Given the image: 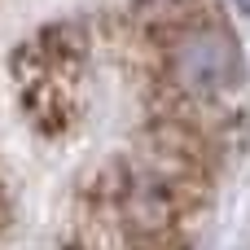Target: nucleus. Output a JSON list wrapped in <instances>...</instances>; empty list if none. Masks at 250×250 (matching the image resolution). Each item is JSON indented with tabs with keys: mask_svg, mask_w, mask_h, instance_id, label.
<instances>
[{
	"mask_svg": "<svg viewBox=\"0 0 250 250\" xmlns=\"http://www.w3.org/2000/svg\"><path fill=\"white\" fill-rule=\"evenodd\" d=\"M242 48L220 22H180L167 35V83L185 97H215L237 88Z\"/></svg>",
	"mask_w": 250,
	"mask_h": 250,
	"instance_id": "1",
	"label": "nucleus"
},
{
	"mask_svg": "<svg viewBox=\"0 0 250 250\" xmlns=\"http://www.w3.org/2000/svg\"><path fill=\"white\" fill-rule=\"evenodd\" d=\"M9 220H13V207H9V189L0 185V233L9 229Z\"/></svg>",
	"mask_w": 250,
	"mask_h": 250,
	"instance_id": "2",
	"label": "nucleus"
},
{
	"mask_svg": "<svg viewBox=\"0 0 250 250\" xmlns=\"http://www.w3.org/2000/svg\"><path fill=\"white\" fill-rule=\"evenodd\" d=\"M242 9H246V13H250V0H242Z\"/></svg>",
	"mask_w": 250,
	"mask_h": 250,
	"instance_id": "3",
	"label": "nucleus"
}]
</instances>
